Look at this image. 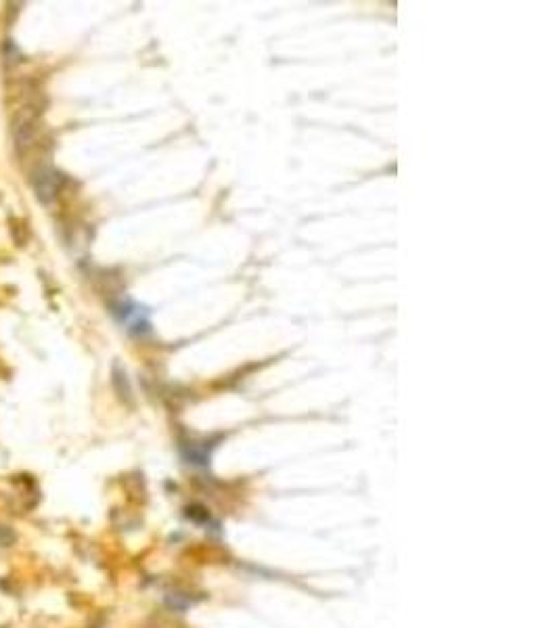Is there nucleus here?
Returning <instances> with one entry per match:
<instances>
[{
	"mask_svg": "<svg viewBox=\"0 0 559 628\" xmlns=\"http://www.w3.org/2000/svg\"><path fill=\"white\" fill-rule=\"evenodd\" d=\"M38 117H40V109L36 105H27L17 111V115L13 119V136H15V145L19 149L29 145L36 124H38Z\"/></svg>",
	"mask_w": 559,
	"mask_h": 628,
	"instance_id": "2",
	"label": "nucleus"
},
{
	"mask_svg": "<svg viewBox=\"0 0 559 628\" xmlns=\"http://www.w3.org/2000/svg\"><path fill=\"white\" fill-rule=\"evenodd\" d=\"M34 193L38 197L40 204H51L57 199L61 187H63V174L57 172L55 168H40L34 174Z\"/></svg>",
	"mask_w": 559,
	"mask_h": 628,
	"instance_id": "1",
	"label": "nucleus"
}]
</instances>
